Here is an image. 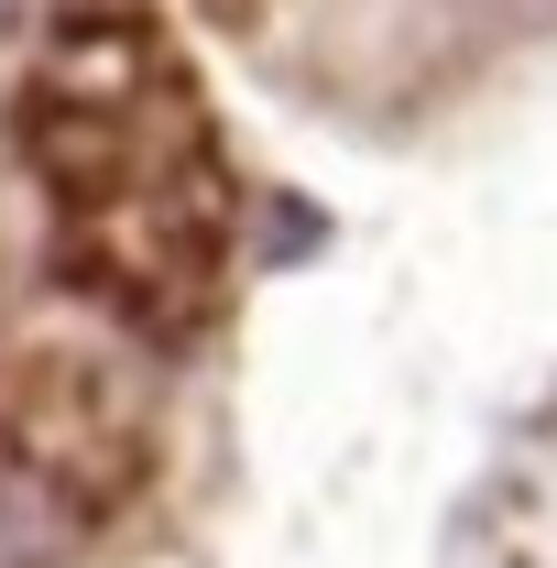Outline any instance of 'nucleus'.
<instances>
[{
    "mask_svg": "<svg viewBox=\"0 0 557 568\" xmlns=\"http://www.w3.org/2000/svg\"><path fill=\"white\" fill-rule=\"evenodd\" d=\"M67 536H77V493L55 470L11 459V470H0V568H55Z\"/></svg>",
    "mask_w": 557,
    "mask_h": 568,
    "instance_id": "obj_1",
    "label": "nucleus"
}]
</instances>
